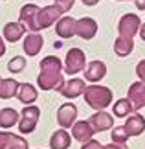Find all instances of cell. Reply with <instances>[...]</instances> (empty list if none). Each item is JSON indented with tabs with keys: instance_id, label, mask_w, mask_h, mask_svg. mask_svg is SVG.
Wrapping results in <instances>:
<instances>
[{
	"instance_id": "obj_1",
	"label": "cell",
	"mask_w": 145,
	"mask_h": 149,
	"mask_svg": "<svg viewBox=\"0 0 145 149\" xmlns=\"http://www.w3.org/2000/svg\"><path fill=\"white\" fill-rule=\"evenodd\" d=\"M59 68L61 63L57 57H46L42 61V74H40V87L51 88L55 83H59Z\"/></svg>"
},
{
	"instance_id": "obj_2",
	"label": "cell",
	"mask_w": 145,
	"mask_h": 149,
	"mask_svg": "<svg viewBox=\"0 0 145 149\" xmlns=\"http://www.w3.org/2000/svg\"><path fill=\"white\" fill-rule=\"evenodd\" d=\"M61 13H62V9L59 6H48L44 9H39L37 15H35V20H33L31 30L35 31V30H40V28H48L55 19H59Z\"/></svg>"
},
{
	"instance_id": "obj_3",
	"label": "cell",
	"mask_w": 145,
	"mask_h": 149,
	"mask_svg": "<svg viewBox=\"0 0 145 149\" xmlns=\"http://www.w3.org/2000/svg\"><path fill=\"white\" fill-rule=\"evenodd\" d=\"M85 65V54L81 50H70L66 57V72L68 74H75L79 72Z\"/></svg>"
},
{
	"instance_id": "obj_4",
	"label": "cell",
	"mask_w": 145,
	"mask_h": 149,
	"mask_svg": "<svg viewBox=\"0 0 145 149\" xmlns=\"http://www.w3.org/2000/svg\"><path fill=\"white\" fill-rule=\"evenodd\" d=\"M37 118H39V109H35V107L24 109V112H22V122H20V131L22 133H30V131L35 129Z\"/></svg>"
},
{
	"instance_id": "obj_5",
	"label": "cell",
	"mask_w": 145,
	"mask_h": 149,
	"mask_svg": "<svg viewBox=\"0 0 145 149\" xmlns=\"http://www.w3.org/2000/svg\"><path fill=\"white\" fill-rule=\"evenodd\" d=\"M86 100H88V103H90V105H94L96 109L97 107H103L108 101V90L92 87V88H88V92H86Z\"/></svg>"
},
{
	"instance_id": "obj_6",
	"label": "cell",
	"mask_w": 145,
	"mask_h": 149,
	"mask_svg": "<svg viewBox=\"0 0 145 149\" xmlns=\"http://www.w3.org/2000/svg\"><path fill=\"white\" fill-rule=\"evenodd\" d=\"M96 30H97V26L92 19H83V20L75 22V33L81 35V37H85V39H92Z\"/></svg>"
},
{
	"instance_id": "obj_7",
	"label": "cell",
	"mask_w": 145,
	"mask_h": 149,
	"mask_svg": "<svg viewBox=\"0 0 145 149\" xmlns=\"http://www.w3.org/2000/svg\"><path fill=\"white\" fill-rule=\"evenodd\" d=\"M24 35V26L17 24V22H9V24L4 26V37L8 39L9 42H15Z\"/></svg>"
},
{
	"instance_id": "obj_8",
	"label": "cell",
	"mask_w": 145,
	"mask_h": 149,
	"mask_svg": "<svg viewBox=\"0 0 145 149\" xmlns=\"http://www.w3.org/2000/svg\"><path fill=\"white\" fill-rule=\"evenodd\" d=\"M42 46V37L39 33H30L26 39H24V50L28 55H35L37 52Z\"/></svg>"
},
{
	"instance_id": "obj_9",
	"label": "cell",
	"mask_w": 145,
	"mask_h": 149,
	"mask_svg": "<svg viewBox=\"0 0 145 149\" xmlns=\"http://www.w3.org/2000/svg\"><path fill=\"white\" fill-rule=\"evenodd\" d=\"M136 26H138V19L134 15H125L123 19H121L119 22V31H121V35H127V39H130L132 35V31L136 30Z\"/></svg>"
},
{
	"instance_id": "obj_10",
	"label": "cell",
	"mask_w": 145,
	"mask_h": 149,
	"mask_svg": "<svg viewBox=\"0 0 145 149\" xmlns=\"http://www.w3.org/2000/svg\"><path fill=\"white\" fill-rule=\"evenodd\" d=\"M57 33H59L61 37H72L75 33V20L70 19V17L61 19L59 24H57Z\"/></svg>"
},
{
	"instance_id": "obj_11",
	"label": "cell",
	"mask_w": 145,
	"mask_h": 149,
	"mask_svg": "<svg viewBox=\"0 0 145 149\" xmlns=\"http://www.w3.org/2000/svg\"><path fill=\"white\" fill-rule=\"evenodd\" d=\"M17 88H19V85H17V81H13V79H2L0 77V98H11Z\"/></svg>"
},
{
	"instance_id": "obj_12",
	"label": "cell",
	"mask_w": 145,
	"mask_h": 149,
	"mask_svg": "<svg viewBox=\"0 0 145 149\" xmlns=\"http://www.w3.org/2000/svg\"><path fill=\"white\" fill-rule=\"evenodd\" d=\"M20 144H26V140H22L15 134L0 133V149H13L11 146H20Z\"/></svg>"
},
{
	"instance_id": "obj_13",
	"label": "cell",
	"mask_w": 145,
	"mask_h": 149,
	"mask_svg": "<svg viewBox=\"0 0 145 149\" xmlns=\"http://www.w3.org/2000/svg\"><path fill=\"white\" fill-rule=\"evenodd\" d=\"M17 123V112L13 109H2L0 111V127H11Z\"/></svg>"
},
{
	"instance_id": "obj_14",
	"label": "cell",
	"mask_w": 145,
	"mask_h": 149,
	"mask_svg": "<svg viewBox=\"0 0 145 149\" xmlns=\"http://www.w3.org/2000/svg\"><path fill=\"white\" fill-rule=\"evenodd\" d=\"M17 96H19V100H20L22 103H31L33 100H35L37 94H35V88H33L31 85H20Z\"/></svg>"
},
{
	"instance_id": "obj_15",
	"label": "cell",
	"mask_w": 145,
	"mask_h": 149,
	"mask_svg": "<svg viewBox=\"0 0 145 149\" xmlns=\"http://www.w3.org/2000/svg\"><path fill=\"white\" fill-rule=\"evenodd\" d=\"M75 118V109L74 105H62V109L59 111V122L61 125H70L72 123V120Z\"/></svg>"
},
{
	"instance_id": "obj_16",
	"label": "cell",
	"mask_w": 145,
	"mask_h": 149,
	"mask_svg": "<svg viewBox=\"0 0 145 149\" xmlns=\"http://www.w3.org/2000/svg\"><path fill=\"white\" fill-rule=\"evenodd\" d=\"M103 74H105V66H103V63L101 61H94L88 66V70H86V77L92 79V81H96V79H101Z\"/></svg>"
},
{
	"instance_id": "obj_17",
	"label": "cell",
	"mask_w": 145,
	"mask_h": 149,
	"mask_svg": "<svg viewBox=\"0 0 145 149\" xmlns=\"http://www.w3.org/2000/svg\"><path fill=\"white\" fill-rule=\"evenodd\" d=\"M51 147L53 149H65L70 146V138H68L66 133H62V131H59V133H55L53 136H51Z\"/></svg>"
},
{
	"instance_id": "obj_18",
	"label": "cell",
	"mask_w": 145,
	"mask_h": 149,
	"mask_svg": "<svg viewBox=\"0 0 145 149\" xmlns=\"http://www.w3.org/2000/svg\"><path fill=\"white\" fill-rule=\"evenodd\" d=\"M81 88H83V83L77 81V79H74V81L68 83V87L62 88V94L65 96H70V98H74V96H77L81 92Z\"/></svg>"
},
{
	"instance_id": "obj_19",
	"label": "cell",
	"mask_w": 145,
	"mask_h": 149,
	"mask_svg": "<svg viewBox=\"0 0 145 149\" xmlns=\"http://www.w3.org/2000/svg\"><path fill=\"white\" fill-rule=\"evenodd\" d=\"M26 66V61H24V57H15V59H11L9 61V65H8V68H9V72H20L22 68Z\"/></svg>"
},
{
	"instance_id": "obj_20",
	"label": "cell",
	"mask_w": 145,
	"mask_h": 149,
	"mask_svg": "<svg viewBox=\"0 0 145 149\" xmlns=\"http://www.w3.org/2000/svg\"><path fill=\"white\" fill-rule=\"evenodd\" d=\"M74 134L77 136V140H86L90 136V131H88V127H86L85 123H79V125H75V129H74Z\"/></svg>"
},
{
	"instance_id": "obj_21",
	"label": "cell",
	"mask_w": 145,
	"mask_h": 149,
	"mask_svg": "<svg viewBox=\"0 0 145 149\" xmlns=\"http://www.w3.org/2000/svg\"><path fill=\"white\" fill-rule=\"evenodd\" d=\"M55 2H57V6H59L62 11H68L74 6V0H55Z\"/></svg>"
},
{
	"instance_id": "obj_22",
	"label": "cell",
	"mask_w": 145,
	"mask_h": 149,
	"mask_svg": "<svg viewBox=\"0 0 145 149\" xmlns=\"http://www.w3.org/2000/svg\"><path fill=\"white\" fill-rule=\"evenodd\" d=\"M97 2H99V0H83V4H86V6H94Z\"/></svg>"
},
{
	"instance_id": "obj_23",
	"label": "cell",
	"mask_w": 145,
	"mask_h": 149,
	"mask_svg": "<svg viewBox=\"0 0 145 149\" xmlns=\"http://www.w3.org/2000/svg\"><path fill=\"white\" fill-rule=\"evenodd\" d=\"M136 6H138V8H145V0H136Z\"/></svg>"
},
{
	"instance_id": "obj_24",
	"label": "cell",
	"mask_w": 145,
	"mask_h": 149,
	"mask_svg": "<svg viewBox=\"0 0 145 149\" xmlns=\"http://www.w3.org/2000/svg\"><path fill=\"white\" fill-rule=\"evenodd\" d=\"M4 52H6V48H4V42H2V39H0V57L4 55Z\"/></svg>"
},
{
	"instance_id": "obj_25",
	"label": "cell",
	"mask_w": 145,
	"mask_h": 149,
	"mask_svg": "<svg viewBox=\"0 0 145 149\" xmlns=\"http://www.w3.org/2000/svg\"><path fill=\"white\" fill-rule=\"evenodd\" d=\"M142 37H143V39H145V24H143V26H142Z\"/></svg>"
}]
</instances>
